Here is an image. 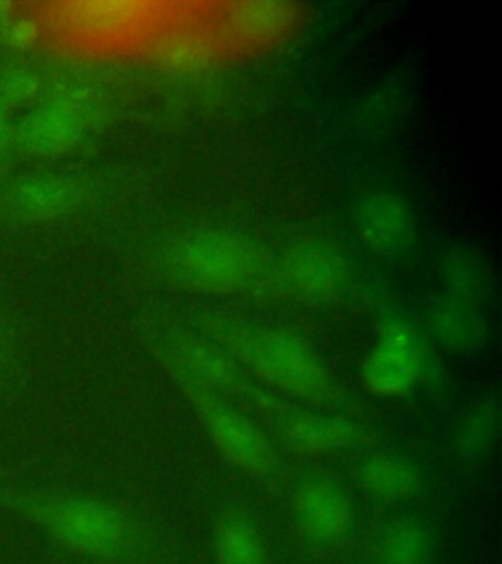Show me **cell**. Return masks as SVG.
Instances as JSON below:
<instances>
[{
  "label": "cell",
  "instance_id": "1",
  "mask_svg": "<svg viewBox=\"0 0 502 564\" xmlns=\"http://www.w3.org/2000/svg\"><path fill=\"white\" fill-rule=\"evenodd\" d=\"M0 511L26 521L65 551L90 561L122 558L133 543L126 513L90 496L0 486Z\"/></svg>",
  "mask_w": 502,
  "mask_h": 564
},
{
  "label": "cell",
  "instance_id": "2",
  "mask_svg": "<svg viewBox=\"0 0 502 564\" xmlns=\"http://www.w3.org/2000/svg\"><path fill=\"white\" fill-rule=\"evenodd\" d=\"M247 361L279 388L300 397H322L328 390L327 370L299 337L279 329L249 335L244 344Z\"/></svg>",
  "mask_w": 502,
  "mask_h": 564
},
{
  "label": "cell",
  "instance_id": "3",
  "mask_svg": "<svg viewBox=\"0 0 502 564\" xmlns=\"http://www.w3.org/2000/svg\"><path fill=\"white\" fill-rule=\"evenodd\" d=\"M424 352L416 335L400 319H387L363 362L365 384L383 397H398L423 379Z\"/></svg>",
  "mask_w": 502,
  "mask_h": 564
},
{
  "label": "cell",
  "instance_id": "4",
  "mask_svg": "<svg viewBox=\"0 0 502 564\" xmlns=\"http://www.w3.org/2000/svg\"><path fill=\"white\" fill-rule=\"evenodd\" d=\"M254 249L246 239L226 231H201L177 249V264L191 281L209 286H232L254 269Z\"/></svg>",
  "mask_w": 502,
  "mask_h": 564
},
{
  "label": "cell",
  "instance_id": "5",
  "mask_svg": "<svg viewBox=\"0 0 502 564\" xmlns=\"http://www.w3.org/2000/svg\"><path fill=\"white\" fill-rule=\"evenodd\" d=\"M292 516L300 535L312 545H338L352 533V502L340 486L327 478L299 486L292 500Z\"/></svg>",
  "mask_w": 502,
  "mask_h": 564
},
{
  "label": "cell",
  "instance_id": "6",
  "mask_svg": "<svg viewBox=\"0 0 502 564\" xmlns=\"http://www.w3.org/2000/svg\"><path fill=\"white\" fill-rule=\"evenodd\" d=\"M201 412L212 440L224 457L254 475L271 470L274 447L252 420L206 394L201 397Z\"/></svg>",
  "mask_w": 502,
  "mask_h": 564
},
{
  "label": "cell",
  "instance_id": "7",
  "mask_svg": "<svg viewBox=\"0 0 502 564\" xmlns=\"http://www.w3.org/2000/svg\"><path fill=\"white\" fill-rule=\"evenodd\" d=\"M85 132L79 106L57 100L40 106L14 123V145L28 155H57L73 148Z\"/></svg>",
  "mask_w": 502,
  "mask_h": 564
},
{
  "label": "cell",
  "instance_id": "8",
  "mask_svg": "<svg viewBox=\"0 0 502 564\" xmlns=\"http://www.w3.org/2000/svg\"><path fill=\"white\" fill-rule=\"evenodd\" d=\"M79 200V186L62 175L18 178L4 188L2 208L20 220H45L71 210Z\"/></svg>",
  "mask_w": 502,
  "mask_h": 564
},
{
  "label": "cell",
  "instance_id": "9",
  "mask_svg": "<svg viewBox=\"0 0 502 564\" xmlns=\"http://www.w3.org/2000/svg\"><path fill=\"white\" fill-rule=\"evenodd\" d=\"M287 281L302 294H327L342 279V261L334 251L320 243H302L285 259Z\"/></svg>",
  "mask_w": 502,
  "mask_h": 564
},
{
  "label": "cell",
  "instance_id": "10",
  "mask_svg": "<svg viewBox=\"0 0 502 564\" xmlns=\"http://www.w3.org/2000/svg\"><path fill=\"white\" fill-rule=\"evenodd\" d=\"M285 440L300 453L322 455L350 447L357 440V430L342 417L302 414L285 423Z\"/></svg>",
  "mask_w": 502,
  "mask_h": 564
},
{
  "label": "cell",
  "instance_id": "11",
  "mask_svg": "<svg viewBox=\"0 0 502 564\" xmlns=\"http://www.w3.org/2000/svg\"><path fill=\"white\" fill-rule=\"evenodd\" d=\"M363 488L383 502H405L415 498L423 478L418 468L406 458L377 455L363 463L360 468Z\"/></svg>",
  "mask_w": 502,
  "mask_h": 564
},
{
  "label": "cell",
  "instance_id": "12",
  "mask_svg": "<svg viewBox=\"0 0 502 564\" xmlns=\"http://www.w3.org/2000/svg\"><path fill=\"white\" fill-rule=\"evenodd\" d=\"M363 238L380 249H397L410 234V216L405 203L393 194H373L360 210Z\"/></svg>",
  "mask_w": 502,
  "mask_h": 564
},
{
  "label": "cell",
  "instance_id": "13",
  "mask_svg": "<svg viewBox=\"0 0 502 564\" xmlns=\"http://www.w3.org/2000/svg\"><path fill=\"white\" fill-rule=\"evenodd\" d=\"M373 553L377 564H426L432 538L420 521H393L381 529Z\"/></svg>",
  "mask_w": 502,
  "mask_h": 564
},
{
  "label": "cell",
  "instance_id": "14",
  "mask_svg": "<svg viewBox=\"0 0 502 564\" xmlns=\"http://www.w3.org/2000/svg\"><path fill=\"white\" fill-rule=\"evenodd\" d=\"M216 564H265V546L256 525L246 516L232 511L214 528Z\"/></svg>",
  "mask_w": 502,
  "mask_h": 564
},
{
  "label": "cell",
  "instance_id": "15",
  "mask_svg": "<svg viewBox=\"0 0 502 564\" xmlns=\"http://www.w3.org/2000/svg\"><path fill=\"white\" fill-rule=\"evenodd\" d=\"M496 420H499L496 398H485L481 404H477L459 427V453L469 460L485 457L496 437Z\"/></svg>",
  "mask_w": 502,
  "mask_h": 564
},
{
  "label": "cell",
  "instance_id": "16",
  "mask_svg": "<svg viewBox=\"0 0 502 564\" xmlns=\"http://www.w3.org/2000/svg\"><path fill=\"white\" fill-rule=\"evenodd\" d=\"M183 359H185L189 372L201 382L214 384V387H224L226 382L232 380V369H229L228 361L218 352L204 347V345H186Z\"/></svg>",
  "mask_w": 502,
  "mask_h": 564
},
{
  "label": "cell",
  "instance_id": "17",
  "mask_svg": "<svg viewBox=\"0 0 502 564\" xmlns=\"http://www.w3.org/2000/svg\"><path fill=\"white\" fill-rule=\"evenodd\" d=\"M30 90H32V79H28L26 75H22V73H17V75L7 77L4 85L0 87V98L9 105L14 100L26 98Z\"/></svg>",
  "mask_w": 502,
  "mask_h": 564
},
{
  "label": "cell",
  "instance_id": "18",
  "mask_svg": "<svg viewBox=\"0 0 502 564\" xmlns=\"http://www.w3.org/2000/svg\"><path fill=\"white\" fill-rule=\"evenodd\" d=\"M14 145V123L10 122L9 105L0 98V151Z\"/></svg>",
  "mask_w": 502,
  "mask_h": 564
}]
</instances>
